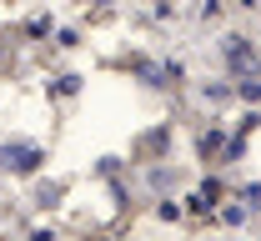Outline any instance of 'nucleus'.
<instances>
[{"label": "nucleus", "instance_id": "obj_3", "mask_svg": "<svg viewBox=\"0 0 261 241\" xmlns=\"http://www.w3.org/2000/svg\"><path fill=\"white\" fill-rule=\"evenodd\" d=\"M61 196H65V186H61V181H50V186H40V191H35V206L50 211V206H61Z\"/></svg>", "mask_w": 261, "mask_h": 241}, {"label": "nucleus", "instance_id": "obj_9", "mask_svg": "<svg viewBox=\"0 0 261 241\" xmlns=\"http://www.w3.org/2000/svg\"><path fill=\"white\" fill-rule=\"evenodd\" d=\"M31 241H56V231H45V226H40V231H35Z\"/></svg>", "mask_w": 261, "mask_h": 241}, {"label": "nucleus", "instance_id": "obj_2", "mask_svg": "<svg viewBox=\"0 0 261 241\" xmlns=\"http://www.w3.org/2000/svg\"><path fill=\"white\" fill-rule=\"evenodd\" d=\"M226 61H231V70H241V75H256V66H261L246 35H226Z\"/></svg>", "mask_w": 261, "mask_h": 241}, {"label": "nucleus", "instance_id": "obj_5", "mask_svg": "<svg viewBox=\"0 0 261 241\" xmlns=\"http://www.w3.org/2000/svg\"><path fill=\"white\" fill-rule=\"evenodd\" d=\"M75 91H81V75H61L56 81V96H75Z\"/></svg>", "mask_w": 261, "mask_h": 241}, {"label": "nucleus", "instance_id": "obj_1", "mask_svg": "<svg viewBox=\"0 0 261 241\" xmlns=\"http://www.w3.org/2000/svg\"><path fill=\"white\" fill-rule=\"evenodd\" d=\"M40 166H45V146H35V141H5V146H0V171L35 176Z\"/></svg>", "mask_w": 261, "mask_h": 241}, {"label": "nucleus", "instance_id": "obj_8", "mask_svg": "<svg viewBox=\"0 0 261 241\" xmlns=\"http://www.w3.org/2000/svg\"><path fill=\"white\" fill-rule=\"evenodd\" d=\"M241 201H246V206H261V181H256V186H246V191H241Z\"/></svg>", "mask_w": 261, "mask_h": 241}, {"label": "nucleus", "instance_id": "obj_6", "mask_svg": "<svg viewBox=\"0 0 261 241\" xmlns=\"http://www.w3.org/2000/svg\"><path fill=\"white\" fill-rule=\"evenodd\" d=\"M221 221H226V226H236V221H246V206H226V211H221Z\"/></svg>", "mask_w": 261, "mask_h": 241}, {"label": "nucleus", "instance_id": "obj_4", "mask_svg": "<svg viewBox=\"0 0 261 241\" xmlns=\"http://www.w3.org/2000/svg\"><path fill=\"white\" fill-rule=\"evenodd\" d=\"M236 96H241L246 105H256V101H261V81H256V75H241V86H236Z\"/></svg>", "mask_w": 261, "mask_h": 241}, {"label": "nucleus", "instance_id": "obj_7", "mask_svg": "<svg viewBox=\"0 0 261 241\" xmlns=\"http://www.w3.org/2000/svg\"><path fill=\"white\" fill-rule=\"evenodd\" d=\"M156 216H161V221H176V216H181V206H176V201H161V206H156Z\"/></svg>", "mask_w": 261, "mask_h": 241}]
</instances>
